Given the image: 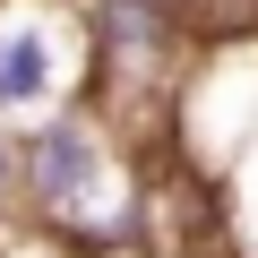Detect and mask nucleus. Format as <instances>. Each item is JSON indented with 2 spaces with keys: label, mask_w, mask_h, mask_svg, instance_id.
<instances>
[{
  "label": "nucleus",
  "mask_w": 258,
  "mask_h": 258,
  "mask_svg": "<svg viewBox=\"0 0 258 258\" xmlns=\"http://www.w3.org/2000/svg\"><path fill=\"white\" fill-rule=\"evenodd\" d=\"M0 258H78V249L52 241V232H35V224H0Z\"/></svg>",
  "instance_id": "20e7f679"
},
{
  "label": "nucleus",
  "mask_w": 258,
  "mask_h": 258,
  "mask_svg": "<svg viewBox=\"0 0 258 258\" xmlns=\"http://www.w3.org/2000/svg\"><path fill=\"white\" fill-rule=\"evenodd\" d=\"M95 95L86 0H0V120L26 129Z\"/></svg>",
  "instance_id": "7ed1b4c3"
},
{
  "label": "nucleus",
  "mask_w": 258,
  "mask_h": 258,
  "mask_svg": "<svg viewBox=\"0 0 258 258\" xmlns=\"http://www.w3.org/2000/svg\"><path fill=\"white\" fill-rule=\"evenodd\" d=\"M86 35H95V103L112 112V129L172 112V86L198 52L189 0H86Z\"/></svg>",
  "instance_id": "f03ea898"
},
{
  "label": "nucleus",
  "mask_w": 258,
  "mask_h": 258,
  "mask_svg": "<svg viewBox=\"0 0 258 258\" xmlns=\"http://www.w3.org/2000/svg\"><path fill=\"white\" fill-rule=\"evenodd\" d=\"M18 224L69 241L78 258L155 249V181L138 172L129 129H112L95 95L18 129Z\"/></svg>",
  "instance_id": "f257e3e1"
},
{
  "label": "nucleus",
  "mask_w": 258,
  "mask_h": 258,
  "mask_svg": "<svg viewBox=\"0 0 258 258\" xmlns=\"http://www.w3.org/2000/svg\"><path fill=\"white\" fill-rule=\"evenodd\" d=\"M0 224H18V129L0 120Z\"/></svg>",
  "instance_id": "39448f33"
}]
</instances>
